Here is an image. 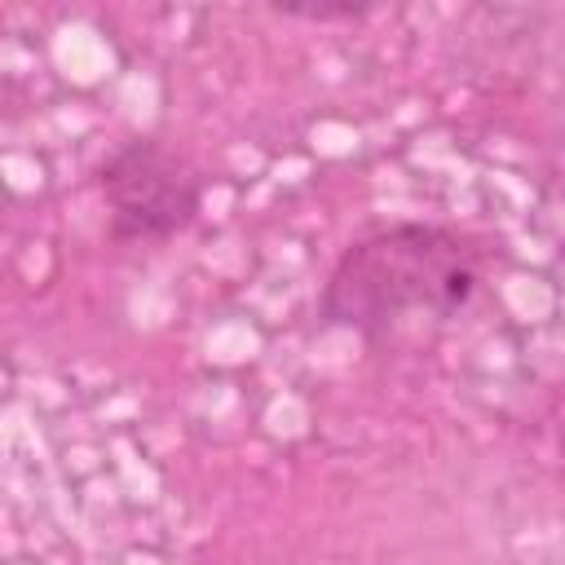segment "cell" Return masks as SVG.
Masks as SVG:
<instances>
[{"mask_svg":"<svg viewBox=\"0 0 565 565\" xmlns=\"http://www.w3.org/2000/svg\"><path fill=\"white\" fill-rule=\"evenodd\" d=\"M102 194L110 203V230L119 243H163L194 221L203 185L181 154L141 137L106 159Z\"/></svg>","mask_w":565,"mask_h":565,"instance_id":"cell-2","label":"cell"},{"mask_svg":"<svg viewBox=\"0 0 565 565\" xmlns=\"http://www.w3.org/2000/svg\"><path fill=\"white\" fill-rule=\"evenodd\" d=\"M481 256L437 225H393L353 243L327 278L322 313L358 331H384L406 318H450L468 305Z\"/></svg>","mask_w":565,"mask_h":565,"instance_id":"cell-1","label":"cell"},{"mask_svg":"<svg viewBox=\"0 0 565 565\" xmlns=\"http://www.w3.org/2000/svg\"><path fill=\"white\" fill-rule=\"evenodd\" d=\"M287 13H300V18H358L366 13V4H278Z\"/></svg>","mask_w":565,"mask_h":565,"instance_id":"cell-3","label":"cell"}]
</instances>
